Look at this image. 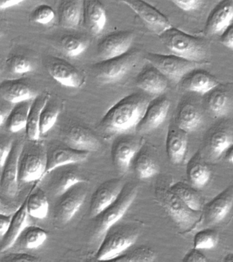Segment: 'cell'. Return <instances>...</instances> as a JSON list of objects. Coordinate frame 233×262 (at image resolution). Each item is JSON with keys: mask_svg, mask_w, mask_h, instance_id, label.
<instances>
[{"mask_svg": "<svg viewBox=\"0 0 233 262\" xmlns=\"http://www.w3.org/2000/svg\"><path fill=\"white\" fill-rule=\"evenodd\" d=\"M150 100L140 93L131 94L112 106L100 122L104 132L122 133L136 128L144 116Z\"/></svg>", "mask_w": 233, "mask_h": 262, "instance_id": "1", "label": "cell"}, {"mask_svg": "<svg viewBox=\"0 0 233 262\" xmlns=\"http://www.w3.org/2000/svg\"><path fill=\"white\" fill-rule=\"evenodd\" d=\"M140 235V229L133 223H116L103 237L95 257L100 261H112L130 249Z\"/></svg>", "mask_w": 233, "mask_h": 262, "instance_id": "2", "label": "cell"}, {"mask_svg": "<svg viewBox=\"0 0 233 262\" xmlns=\"http://www.w3.org/2000/svg\"><path fill=\"white\" fill-rule=\"evenodd\" d=\"M159 37L173 54L198 62L205 59L207 50L202 39L173 27L159 35Z\"/></svg>", "mask_w": 233, "mask_h": 262, "instance_id": "3", "label": "cell"}, {"mask_svg": "<svg viewBox=\"0 0 233 262\" xmlns=\"http://www.w3.org/2000/svg\"><path fill=\"white\" fill-rule=\"evenodd\" d=\"M138 191V186L136 184L132 182L124 184L118 198L93 218L95 219L94 233L96 238L103 237L110 227L119 222L136 198Z\"/></svg>", "mask_w": 233, "mask_h": 262, "instance_id": "4", "label": "cell"}, {"mask_svg": "<svg viewBox=\"0 0 233 262\" xmlns=\"http://www.w3.org/2000/svg\"><path fill=\"white\" fill-rule=\"evenodd\" d=\"M38 141L24 143L22 147L19 159V183L42 180L46 173L47 148Z\"/></svg>", "mask_w": 233, "mask_h": 262, "instance_id": "5", "label": "cell"}, {"mask_svg": "<svg viewBox=\"0 0 233 262\" xmlns=\"http://www.w3.org/2000/svg\"><path fill=\"white\" fill-rule=\"evenodd\" d=\"M145 58L167 79L175 82L181 81L192 71L202 65V63L198 61L188 60L175 54L163 55L148 53Z\"/></svg>", "mask_w": 233, "mask_h": 262, "instance_id": "6", "label": "cell"}, {"mask_svg": "<svg viewBox=\"0 0 233 262\" xmlns=\"http://www.w3.org/2000/svg\"><path fill=\"white\" fill-rule=\"evenodd\" d=\"M155 194L159 204L180 227L189 228L196 223L195 211L191 210L170 187L157 186Z\"/></svg>", "mask_w": 233, "mask_h": 262, "instance_id": "7", "label": "cell"}, {"mask_svg": "<svg viewBox=\"0 0 233 262\" xmlns=\"http://www.w3.org/2000/svg\"><path fill=\"white\" fill-rule=\"evenodd\" d=\"M136 53H126L116 58L100 61L93 65L95 77L101 83H112L120 81L136 64Z\"/></svg>", "mask_w": 233, "mask_h": 262, "instance_id": "8", "label": "cell"}, {"mask_svg": "<svg viewBox=\"0 0 233 262\" xmlns=\"http://www.w3.org/2000/svg\"><path fill=\"white\" fill-rule=\"evenodd\" d=\"M85 182H79L59 196L55 208V217L62 224L69 222L84 202L87 195Z\"/></svg>", "mask_w": 233, "mask_h": 262, "instance_id": "9", "label": "cell"}, {"mask_svg": "<svg viewBox=\"0 0 233 262\" xmlns=\"http://www.w3.org/2000/svg\"><path fill=\"white\" fill-rule=\"evenodd\" d=\"M24 141H14L13 148L5 165L1 168L0 190L9 198H15L19 188V159Z\"/></svg>", "mask_w": 233, "mask_h": 262, "instance_id": "10", "label": "cell"}, {"mask_svg": "<svg viewBox=\"0 0 233 262\" xmlns=\"http://www.w3.org/2000/svg\"><path fill=\"white\" fill-rule=\"evenodd\" d=\"M118 2L130 7L159 36L173 27L162 12L144 0H118Z\"/></svg>", "mask_w": 233, "mask_h": 262, "instance_id": "11", "label": "cell"}, {"mask_svg": "<svg viewBox=\"0 0 233 262\" xmlns=\"http://www.w3.org/2000/svg\"><path fill=\"white\" fill-rule=\"evenodd\" d=\"M90 153L89 151L73 148L66 143L51 145L47 148V167L44 178L57 167L74 165L86 161Z\"/></svg>", "mask_w": 233, "mask_h": 262, "instance_id": "12", "label": "cell"}, {"mask_svg": "<svg viewBox=\"0 0 233 262\" xmlns=\"http://www.w3.org/2000/svg\"><path fill=\"white\" fill-rule=\"evenodd\" d=\"M134 38V34L128 31L107 35L98 45V57L103 61L126 54L132 47Z\"/></svg>", "mask_w": 233, "mask_h": 262, "instance_id": "13", "label": "cell"}, {"mask_svg": "<svg viewBox=\"0 0 233 262\" xmlns=\"http://www.w3.org/2000/svg\"><path fill=\"white\" fill-rule=\"evenodd\" d=\"M124 182L120 178H112L104 182L92 194L90 204V214L95 218L105 210L119 196Z\"/></svg>", "mask_w": 233, "mask_h": 262, "instance_id": "14", "label": "cell"}, {"mask_svg": "<svg viewBox=\"0 0 233 262\" xmlns=\"http://www.w3.org/2000/svg\"><path fill=\"white\" fill-rule=\"evenodd\" d=\"M47 68L51 77L61 85L79 88L84 83L81 72L65 59L53 57L48 61Z\"/></svg>", "mask_w": 233, "mask_h": 262, "instance_id": "15", "label": "cell"}, {"mask_svg": "<svg viewBox=\"0 0 233 262\" xmlns=\"http://www.w3.org/2000/svg\"><path fill=\"white\" fill-rule=\"evenodd\" d=\"M171 102L166 98H157L149 102L144 116L136 127L137 132L146 133L158 128L166 119Z\"/></svg>", "mask_w": 233, "mask_h": 262, "instance_id": "16", "label": "cell"}, {"mask_svg": "<svg viewBox=\"0 0 233 262\" xmlns=\"http://www.w3.org/2000/svg\"><path fill=\"white\" fill-rule=\"evenodd\" d=\"M70 165L57 167L47 174L50 176L49 188L51 192L57 198L79 182H86L80 173L74 168L69 167Z\"/></svg>", "mask_w": 233, "mask_h": 262, "instance_id": "17", "label": "cell"}, {"mask_svg": "<svg viewBox=\"0 0 233 262\" xmlns=\"http://www.w3.org/2000/svg\"><path fill=\"white\" fill-rule=\"evenodd\" d=\"M140 149L139 141L132 137H123L114 141L112 148L114 165L121 171H128Z\"/></svg>", "mask_w": 233, "mask_h": 262, "instance_id": "18", "label": "cell"}, {"mask_svg": "<svg viewBox=\"0 0 233 262\" xmlns=\"http://www.w3.org/2000/svg\"><path fill=\"white\" fill-rule=\"evenodd\" d=\"M233 204V186L226 188L215 196L204 207V216L206 222L216 224L227 216Z\"/></svg>", "mask_w": 233, "mask_h": 262, "instance_id": "19", "label": "cell"}, {"mask_svg": "<svg viewBox=\"0 0 233 262\" xmlns=\"http://www.w3.org/2000/svg\"><path fill=\"white\" fill-rule=\"evenodd\" d=\"M233 20V0H222L210 12L206 20V32L209 35L223 33Z\"/></svg>", "mask_w": 233, "mask_h": 262, "instance_id": "20", "label": "cell"}, {"mask_svg": "<svg viewBox=\"0 0 233 262\" xmlns=\"http://www.w3.org/2000/svg\"><path fill=\"white\" fill-rule=\"evenodd\" d=\"M65 143L81 151H96L101 147V142L89 129L81 126H73L67 131Z\"/></svg>", "mask_w": 233, "mask_h": 262, "instance_id": "21", "label": "cell"}, {"mask_svg": "<svg viewBox=\"0 0 233 262\" xmlns=\"http://www.w3.org/2000/svg\"><path fill=\"white\" fill-rule=\"evenodd\" d=\"M137 87L153 95H160L164 93L168 85L167 78L158 69L151 65L144 68L137 76Z\"/></svg>", "mask_w": 233, "mask_h": 262, "instance_id": "22", "label": "cell"}, {"mask_svg": "<svg viewBox=\"0 0 233 262\" xmlns=\"http://www.w3.org/2000/svg\"><path fill=\"white\" fill-rule=\"evenodd\" d=\"M27 198L21 204L18 210L13 215V218L9 230L1 239V249L0 251L4 252L11 249L16 242L18 241L20 235L24 229L28 226V217Z\"/></svg>", "mask_w": 233, "mask_h": 262, "instance_id": "23", "label": "cell"}, {"mask_svg": "<svg viewBox=\"0 0 233 262\" xmlns=\"http://www.w3.org/2000/svg\"><path fill=\"white\" fill-rule=\"evenodd\" d=\"M0 94L4 100L11 104L32 100L36 96L30 86L22 79H7L2 82Z\"/></svg>", "mask_w": 233, "mask_h": 262, "instance_id": "24", "label": "cell"}, {"mask_svg": "<svg viewBox=\"0 0 233 262\" xmlns=\"http://www.w3.org/2000/svg\"><path fill=\"white\" fill-rule=\"evenodd\" d=\"M219 85L218 80L208 72L195 69L187 75L183 87L187 91L203 94L209 93Z\"/></svg>", "mask_w": 233, "mask_h": 262, "instance_id": "25", "label": "cell"}, {"mask_svg": "<svg viewBox=\"0 0 233 262\" xmlns=\"http://www.w3.org/2000/svg\"><path fill=\"white\" fill-rule=\"evenodd\" d=\"M187 133L181 129H169L166 139L167 156L172 163H182L187 152Z\"/></svg>", "mask_w": 233, "mask_h": 262, "instance_id": "26", "label": "cell"}, {"mask_svg": "<svg viewBox=\"0 0 233 262\" xmlns=\"http://www.w3.org/2000/svg\"><path fill=\"white\" fill-rule=\"evenodd\" d=\"M49 99V94L43 93L36 96L32 101L26 128V134L29 140L38 141L39 139L41 134L40 131V115Z\"/></svg>", "mask_w": 233, "mask_h": 262, "instance_id": "27", "label": "cell"}, {"mask_svg": "<svg viewBox=\"0 0 233 262\" xmlns=\"http://www.w3.org/2000/svg\"><path fill=\"white\" fill-rule=\"evenodd\" d=\"M202 114L193 104L185 103L180 108L177 116L178 128L187 133L194 132L202 122Z\"/></svg>", "mask_w": 233, "mask_h": 262, "instance_id": "28", "label": "cell"}, {"mask_svg": "<svg viewBox=\"0 0 233 262\" xmlns=\"http://www.w3.org/2000/svg\"><path fill=\"white\" fill-rule=\"evenodd\" d=\"M33 100H26L15 104L5 123L10 132L15 133L26 129Z\"/></svg>", "mask_w": 233, "mask_h": 262, "instance_id": "29", "label": "cell"}, {"mask_svg": "<svg viewBox=\"0 0 233 262\" xmlns=\"http://www.w3.org/2000/svg\"><path fill=\"white\" fill-rule=\"evenodd\" d=\"M87 13L88 24L91 32L95 35L101 34L107 22L104 6L98 0H91L88 4Z\"/></svg>", "mask_w": 233, "mask_h": 262, "instance_id": "30", "label": "cell"}, {"mask_svg": "<svg viewBox=\"0 0 233 262\" xmlns=\"http://www.w3.org/2000/svg\"><path fill=\"white\" fill-rule=\"evenodd\" d=\"M137 176L140 179H146L156 175L159 172L158 165L146 151L140 149L132 161Z\"/></svg>", "mask_w": 233, "mask_h": 262, "instance_id": "31", "label": "cell"}, {"mask_svg": "<svg viewBox=\"0 0 233 262\" xmlns=\"http://www.w3.org/2000/svg\"><path fill=\"white\" fill-rule=\"evenodd\" d=\"M207 105L213 116L217 118L226 116L230 110V96L226 90L215 88L208 95Z\"/></svg>", "mask_w": 233, "mask_h": 262, "instance_id": "32", "label": "cell"}, {"mask_svg": "<svg viewBox=\"0 0 233 262\" xmlns=\"http://www.w3.org/2000/svg\"><path fill=\"white\" fill-rule=\"evenodd\" d=\"M81 19V7L76 0H65L60 6V22L65 28L75 29Z\"/></svg>", "mask_w": 233, "mask_h": 262, "instance_id": "33", "label": "cell"}, {"mask_svg": "<svg viewBox=\"0 0 233 262\" xmlns=\"http://www.w3.org/2000/svg\"><path fill=\"white\" fill-rule=\"evenodd\" d=\"M171 190L191 210L198 212L202 207V200L199 193L192 186L183 182H177L171 186Z\"/></svg>", "mask_w": 233, "mask_h": 262, "instance_id": "34", "label": "cell"}, {"mask_svg": "<svg viewBox=\"0 0 233 262\" xmlns=\"http://www.w3.org/2000/svg\"><path fill=\"white\" fill-rule=\"evenodd\" d=\"M187 176L192 185L200 188L207 184L210 179V171L203 162L194 157L188 163Z\"/></svg>", "mask_w": 233, "mask_h": 262, "instance_id": "35", "label": "cell"}, {"mask_svg": "<svg viewBox=\"0 0 233 262\" xmlns=\"http://www.w3.org/2000/svg\"><path fill=\"white\" fill-rule=\"evenodd\" d=\"M28 214L34 219H46L49 212V202L43 190L32 192L27 198Z\"/></svg>", "mask_w": 233, "mask_h": 262, "instance_id": "36", "label": "cell"}, {"mask_svg": "<svg viewBox=\"0 0 233 262\" xmlns=\"http://www.w3.org/2000/svg\"><path fill=\"white\" fill-rule=\"evenodd\" d=\"M233 143L232 136L226 129L219 128L211 133L208 147L214 158L220 157Z\"/></svg>", "mask_w": 233, "mask_h": 262, "instance_id": "37", "label": "cell"}, {"mask_svg": "<svg viewBox=\"0 0 233 262\" xmlns=\"http://www.w3.org/2000/svg\"><path fill=\"white\" fill-rule=\"evenodd\" d=\"M48 238V234L44 229L30 225L28 226L20 235L19 243L28 249H37L44 245Z\"/></svg>", "mask_w": 233, "mask_h": 262, "instance_id": "38", "label": "cell"}, {"mask_svg": "<svg viewBox=\"0 0 233 262\" xmlns=\"http://www.w3.org/2000/svg\"><path fill=\"white\" fill-rule=\"evenodd\" d=\"M156 258L157 254L154 250L151 247L142 245L134 249L126 250L112 261L152 262L154 261Z\"/></svg>", "mask_w": 233, "mask_h": 262, "instance_id": "39", "label": "cell"}, {"mask_svg": "<svg viewBox=\"0 0 233 262\" xmlns=\"http://www.w3.org/2000/svg\"><path fill=\"white\" fill-rule=\"evenodd\" d=\"M88 46L89 42L76 35H65L60 40V47L63 52L71 57L79 56L84 52Z\"/></svg>", "mask_w": 233, "mask_h": 262, "instance_id": "40", "label": "cell"}, {"mask_svg": "<svg viewBox=\"0 0 233 262\" xmlns=\"http://www.w3.org/2000/svg\"><path fill=\"white\" fill-rule=\"evenodd\" d=\"M60 112L58 104L49 99L40 115V131L41 134H45L52 129L58 120Z\"/></svg>", "mask_w": 233, "mask_h": 262, "instance_id": "41", "label": "cell"}, {"mask_svg": "<svg viewBox=\"0 0 233 262\" xmlns=\"http://www.w3.org/2000/svg\"><path fill=\"white\" fill-rule=\"evenodd\" d=\"M218 234L213 229H206L198 231L194 238V247L198 249H210L218 243Z\"/></svg>", "mask_w": 233, "mask_h": 262, "instance_id": "42", "label": "cell"}, {"mask_svg": "<svg viewBox=\"0 0 233 262\" xmlns=\"http://www.w3.org/2000/svg\"><path fill=\"white\" fill-rule=\"evenodd\" d=\"M7 66L11 73L17 75L30 73L33 70L30 59L22 55H14L9 57L7 60Z\"/></svg>", "mask_w": 233, "mask_h": 262, "instance_id": "43", "label": "cell"}, {"mask_svg": "<svg viewBox=\"0 0 233 262\" xmlns=\"http://www.w3.org/2000/svg\"><path fill=\"white\" fill-rule=\"evenodd\" d=\"M31 18L36 24H49L54 19L55 12L48 4H41L34 8L32 12Z\"/></svg>", "mask_w": 233, "mask_h": 262, "instance_id": "44", "label": "cell"}, {"mask_svg": "<svg viewBox=\"0 0 233 262\" xmlns=\"http://www.w3.org/2000/svg\"><path fill=\"white\" fill-rule=\"evenodd\" d=\"M2 261H39L40 259L37 256L26 253H10L1 257Z\"/></svg>", "mask_w": 233, "mask_h": 262, "instance_id": "45", "label": "cell"}, {"mask_svg": "<svg viewBox=\"0 0 233 262\" xmlns=\"http://www.w3.org/2000/svg\"><path fill=\"white\" fill-rule=\"evenodd\" d=\"M180 9L185 12L196 11L201 7L204 0H171Z\"/></svg>", "mask_w": 233, "mask_h": 262, "instance_id": "46", "label": "cell"}, {"mask_svg": "<svg viewBox=\"0 0 233 262\" xmlns=\"http://www.w3.org/2000/svg\"><path fill=\"white\" fill-rule=\"evenodd\" d=\"M14 141L10 138L2 139L1 145H0V151H1V159H0V165L1 168L5 165L8 157L13 148Z\"/></svg>", "mask_w": 233, "mask_h": 262, "instance_id": "47", "label": "cell"}, {"mask_svg": "<svg viewBox=\"0 0 233 262\" xmlns=\"http://www.w3.org/2000/svg\"><path fill=\"white\" fill-rule=\"evenodd\" d=\"M207 261L208 259L206 256L202 252H200L199 249H196V248L188 251L183 258V261L204 262Z\"/></svg>", "mask_w": 233, "mask_h": 262, "instance_id": "48", "label": "cell"}, {"mask_svg": "<svg viewBox=\"0 0 233 262\" xmlns=\"http://www.w3.org/2000/svg\"><path fill=\"white\" fill-rule=\"evenodd\" d=\"M221 42L227 48L233 50V25H230L223 32L221 35Z\"/></svg>", "mask_w": 233, "mask_h": 262, "instance_id": "49", "label": "cell"}, {"mask_svg": "<svg viewBox=\"0 0 233 262\" xmlns=\"http://www.w3.org/2000/svg\"><path fill=\"white\" fill-rule=\"evenodd\" d=\"M13 216L1 213L0 214V235L3 237L9 230Z\"/></svg>", "mask_w": 233, "mask_h": 262, "instance_id": "50", "label": "cell"}, {"mask_svg": "<svg viewBox=\"0 0 233 262\" xmlns=\"http://www.w3.org/2000/svg\"><path fill=\"white\" fill-rule=\"evenodd\" d=\"M12 108L11 106L8 105H2L1 112H0V124L3 126L4 124L7 122V118H9L10 113Z\"/></svg>", "mask_w": 233, "mask_h": 262, "instance_id": "51", "label": "cell"}, {"mask_svg": "<svg viewBox=\"0 0 233 262\" xmlns=\"http://www.w3.org/2000/svg\"><path fill=\"white\" fill-rule=\"evenodd\" d=\"M25 0H0V9L2 10L8 9L22 3Z\"/></svg>", "mask_w": 233, "mask_h": 262, "instance_id": "52", "label": "cell"}, {"mask_svg": "<svg viewBox=\"0 0 233 262\" xmlns=\"http://www.w3.org/2000/svg\"><path fill=\"white\" fill-rule=\"evenodd\" d=\"M225 152H226L225 158H226L227 161L233 163V143Z\"/></svg>", "mask_w": 233, "mask_h": 262, "instance_id": "53", "label": "cell"}, {"mask_svg": "<svg viewBox=\"0 0 233 262\" xmlns=\"http://www.w3.org/2000/svg\"><path fill=\"white\" fill-rule=\"evenodd\" d=\"M223 261H229V262H232L233 261V253H230L227 254L226 256L224 257V259H223Z\"/></svg>", "mask_w": 233, "mask_h": 262, "instance_id": "54", "label": "cell"}]
</instances>
